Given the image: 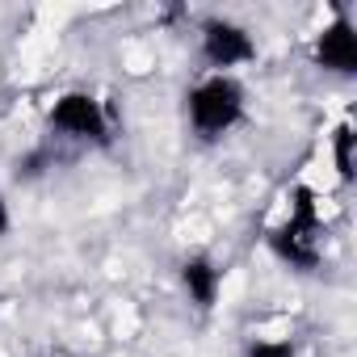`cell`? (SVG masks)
Listing matches in <instances>:
<instances>
[{"label": "cell", "mask_w": 357, "mask_h": 357, "mask_svg": "<svg viewBox=\"0 0 357 357\" xmlns=\"http://www.w3.org/2000/svg\"><path fill=\"white\" fill-rule=\"evenodd\" d=\"M51 126L72 135V139H105L109 118H105V105L93 93H63L51 105Z\"/></svg>", "instance_id": "4"}, {"label": "cell", "mask_w": 357, "mask_h": 357, "mask_svg": "<svg viewBox=\"0 0 357 357\" xmlns=\"http://www.w3.org/2000/svg\"><path fill=\"white\" fill-rule=\"evenodd\" d=\"M315 63L324 72H336V76H353L357 72V34L349 26V17H336L319 30L315 38Z\"/></svg>", "instance_id": "5"}, {"label": "cell", "mask_w": 357, "mask_h": 357, "mask_svg": "<svg viewBox=\"0 0 357 357\" xmlns=\"http://www.w3.org/2000/svg\"><path fill=\"white\" fill-rule=\"evenodd\" d=\"M202 55H206L211 68L227 72V68H240V63L257 59V43L244 26L227 22V17H211L202 26Z\"/></svg>", "instance_id": "3"}, {"label": "cell", "mask_w": 357, "mask_h": 357, "mask_svg": "<svg viewBox=\"0 0 357 357\" xmlns=\"http://www.w3.org/2000/svg\"><path fill=\"white\" fill-rule=\"evenodd\" d=\"M353 143H357L353 126H349V122H340V126L332 130V160H336L340 181H353Z\"/></svg>", "instance_id": "7"}, {"label": "cell", "mask_w": 357, "mask_h": 357, "mask_svg": "<svg viewBox=\"0 0 357 357\" xmlns=\"http://www.w3.org/2000/svg\"><path fill=\"white\" fill-rule=\"evenodd\" d=\"M269 248L290 269H303L307 273V269L319 265V206H315V194L307 185L294 190V202H290L286 223L269 231Z\"/></svg>", "instance_id": "1"}, {"label": "cell", "mask_w": 357, "mask_h": 357, "mask_svg": "<svg viewBox=\"0 0 357 357\" xmlns=\"http://www.w3.org/2000/svg\"><path fill=\"white\" fill-rule=\"evenodd\" d=\"M244 357H298V349L290 340H252Z\"/></svg>", "instance_id": "8"}, {"label": "cell", "mask_w": 357, "mask_h": 357, "mask_svg": "<svg viewBox=\"0 0 357 357\" xmlns=\"http://www.w3.org/2000/svg\"><path fill=\"white\" fill-rule=\"evenodd\" d=\"M9 227H13V215H9V202H5V194H0V236H9Z\"/></svg>", "instance_id": "9"}, {"label": "cell", "mask_w": 357, "mask_h": 357, "mask_svg": "<svg viewBox=\"0 0 357 357\" xmlns=\"http://www.w3.org/2000/svg\"><path fill=\"white\" fill-rule=\"evenodd\" d=\"M185 101H190V122L202 139H219L244 118V84L227 72L198 80Z\"/></svg>", "instance_id": "2"}, {"label": "cell", "mask_w": 357, "mask_h": 357, "mask_svg": "<svg viewBox=\"0 0 357 357\" xmlns=\"http://www.w3.org/2000/svg\"><path fill=\"white\" fill-rule=\"evenodd\" d=\"M181 286L190 294V303L198 311H211L219 303V286H223V273L211 257H185L181 261Z\"/></svg>", "instance_id": "6"}]
</instances>
